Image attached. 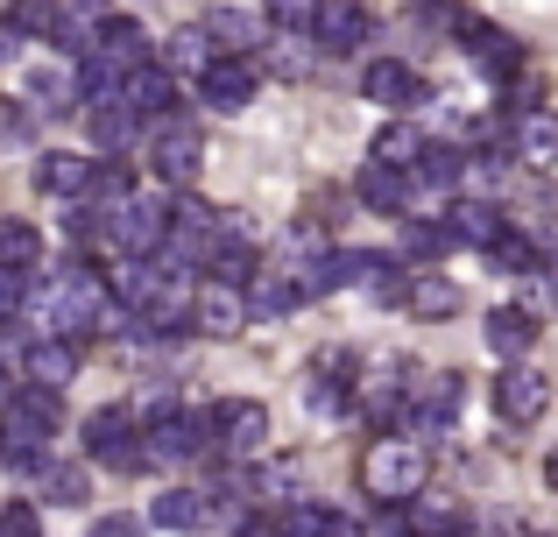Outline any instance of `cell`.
<instances>
[{
	"mask_svg": "<svg viewBox=\"0 0 558 537\" xmlns=\"http://www.w3.org/2000/svg\"><path fill=\"white\" fill-rule=\"evenodd\" d=\"M64 425V403H57V389L43 382H22L8 403H0V467L8 474H43V446H50V431Z\"/></svg>",
	"mask_w": 558,
	"mask_h": 537,
	"instance_id": "1",
	"label": "cell"
},
{
	"mask_svg": "<svg viewBox=\"0 0 558 537\" xmlns=\"http://www.w3.org/2000/svg\"><path fill=\"white\" fill-rule=\"evenodd\" d=\"M424 481H432V460L410 439H375L368 453H361V496H368L375 510H410V502L424 496Z\"/></svg>",
	"mask_w": 558,
	"mask_h": 537,
	"instance_id": "2",
	"label": "cell"
},
{
	"mask_svg": "<svg viewBox=\"0 0 558 537\" xmlns=\"http://www.w3.org/2000/svg\"><path fill=\"white\" fill-rule=\"evenodd\" d=\"M312 297H326V283H318V263H269V269H255V283H247V312L255 318H283V312H298V304H312Z\"/></svg>",
	"mask_w": 558,
	"mask_h": 537,
	"instance_id": "3",
	"label": "cell"
},
{
	"mask_svg": "<svg viewBox=\"0 0 558 537\" xmlns=\"http://www.w3.org/2000/svg\"><path fill=\"white\" fill-rule=\"evenodd\" d=\"M85 453H93L99 467H113V474H142L149 467V439H142V425L121 411V403H107V411L85 417Z\"/></svg>",
	"mask_w": 558,
	"mask_h": 537,
	"instance_id": "4",
	"label": "cell"
},
{
	"mask_svg": "<svg viewBox=\"0 0 558 537\" xmlns=\"http://www.w3.org/2000/svg\"><path fill=\"white\" fill-rule=\"evenodd\" d=\"M149 439V467H184V460H205L213 453V417L205 411H163L142 425Z\"/></svg>",
	"mask_w": 558,
	"mask_h": 537,
	"instance_id": "5",
	"label": "cell"
},
{
	"mask_svg": "<svg viewBox=\"0 0 558 537\" xmlns=\"http://www.w3.org/2000/svg\"><path fill=\"white\" fill-rule=\"evenodd\" d=\"M107 241L121 255H163L170 241V206L163 198H121V206H107Z\"/></svg>",
	"mask_w": 558,
	"mask_h": 537,
	"instance_id": "6",
	"label": "cell"
},
{
	"mask_svg": "<svg viewBox=\"0 0 558 537\" xmlns=\"http://www.w3.org/2000/svg\"><path fill=\"white\" fill-rule=\"evenodd\" d=\"M205 417H213V453H262L269 446V411L255 396H227Z\"/></svg>",
	"mask_w": 558,
	"mask_h": 537,
	"instance_id": "7",
	"label": "cell"
},
{
	"mask_svg": "<svg viewBox=\"0 0 558 537\" xmlns=\"http://www.w3.org/2000/svg\"><path fill=\"white\" fill-rule=\"evenodd\" d=\"M149 163H156V178H163V184H178V192H184V184L198 178V163H205L198 127L178 121V113H170V121H156V156H149Z\"/></svg>",
	"mask_w": 558,
	"mask_h": 537,
	"instance_id": "8",
	"label": "cell"
},
{
	"mask_svg": "<svg viewBox=\"0 0 558 537\" xmlns=\"http://www.w3.org/2000/svg\"><path fill=\"white\" fill-rule=\"evenodd\" d=\"M312 36H318V50H332V57H354V50H368V36H375V14L361 8V0H318V22H312Z\"/></svg>",
	"mask_w": 558,
	"mask_h": 537,
	"instance_id": "9",
	"label": "cell"
},
{
	"mask_svg": "<svg viewBox=\"0 0 558 537\" xmlns=\"http://www.w3.org/2000/svg\"><path fill=\"white\" fill-rule=\"evenodd\" d=\"M545 403H551V375L523 368V361H509V368L495 375V411H502L509 425H537Z\"/></svg>",
	"mask_w": 558,
	"mask_h": 537,
	"instance_id": "10",
	"label": "cell"
},
{
	"mask_svg": "<svg viewBox=\"0 0 558 537\" xmlns=\"http://www.w3.org/2000/svg\"><path fill=\"white\" fill-rule=\"evenodd\" d=\"M255 85H262L255 57H213V64H205V78H198V93H205V107L241 113L247 99H255Z\"/></svg>",
	"mask_w": 558,
	"mask_h": 537,
	"instance_id": "11",
	"label": "cell"
},
{
	"mask_svg": "<svg viewBox=\"0 0 558 537\" xmlns=\"http://www.w3.org/2000/svg\"><path fill=\"white\" fill-rule=\"evenodd\" d=\"M93 57L99 64H113L128 78V71H142V64H156V50H149V28L135 22V14H113V22H99V42H93Z\"/></svg>",
	"mask_w": 558,
	"mask_h": 537,
	"instance_id": "12",
	"label": "cell"
},
{
	"mask_svg": "<svg viewBox=\"0 0 558 537\" xmlns=\"http://www.w3.org/2000/svg\"><path fill=\"white\" fill-rule=\"evenodd\" d=\"M361 93H368L375 107H389V113L424 107V78H417L410 64H396V57H375V64L361 71Z\"/></svg>",
	"mask_w": 558,
	"mask_h": 537,
	"instance_id": "13",
	"label": "cell"
},
{
	"mask_svg": "<svg viewBox=\"0 0 558 537\" xmlns=\"http://www.w3.org/2000/svg\"><path fill=\"white\" fill-rule=\"evenodd\" d=\"M247 290L241 283H205L198 297H191V332H241L247 326Z\"/></svg>",
	"mask_w": 558,
	"mask_h": 537,
	"instance_id": "14",
	"label": "cell"
},
{
	"mask_svg": "<svg viewBox=\"0 0 558 537\" xmlns=\"http://www.w3.org/2000/svg\"><path fill=\"white\" fill-rule=\"evenodd\" d=\"M121 99L142 113V121H170V113H178V71H163V64H142V71H128Z\"/></svg>",
	"mask_w": 558,
	"mask_h": 537,
	"instance_id": "15",
	"label": "cell"
},
{
	"mask_svg": "<svg viewBox=\"0 0 558 537\" xmlns=\"http://www.w3.org/2000/svg\"><path fill=\"white\" fill-rule=\"evenodd\" d=\"M354 198L368 212H410V198H417V170H389V163H368L354 178Z\"/></svg>",
	"mask_w": 558,
	"mask_h": 537,
	"instance_id": "16",
	"label": "cell"
},
{
	"mask_svg": "<svg viewBox=\"0 0 558 537\" xmlns=\"http://www.w3.org/2000/svg\"><path fill=\"white\" fill-rule=\"evenodd\" d=\"M78 354H85L78 340H57V332H43V340H28L22 375H28V382H43V389H64L71 375H78Z\"/></svg>",
	"mask_w": 558,
	"mask_h": 537,
	"instance_id": "17",
	"label": "cell"
},
{
	"mask_svg": "<svg viewBox=\"0 0 558 537\" xmlns=\"http://www.w3.org/2000/svg\"><path fill=\"white\" fill-rule=\"evenodd\" d=\"M460 36H466V57H474V64L488 71V78H517V71H523L517 36H502V28H488V22H466Z\"/></svg>",
	"mask_w": 558,
	"mask_h": 537,
	"instance_id": "18",
	"label": "cell"
},
{
	"mask_svg": "<svg viewBox=\"0 0 558 537\" xmlns=\"http://www.w3.org/2000/svg\"><path fill=\"white\" fill-rule=\"evenodd\" d=\"M446 227H452V241H466V248H481V255L509 234V220L495 206H481V198H452V206H446Z\"/></svg>",
	"mask_w": 558,
	"mask_h": 537,
	"instance_id": "19",
	"label": "cell"
},
{
	"mask_svg": "<svg viewBox=\"0 0 558 537\" xmlns=\"http://www.w3.org/2000/svg\"><path fill=\"white\" fill-rule=\"evenodd\" d=\"M36 184L50 198H93V156H71V149H50L36 163Z\"/></svg>",
	"mask_w": 558,
	"mask_h": 537,
	"instance_id": "20",
	"label": "cell"
},
{
	"mask_svg": "<svg viewBox=\"0 0 558 537\" xmlns=\"http://www.w3.org/2000/svg\"><path fill=\"white\" fill-rule=\"evenodd\" d=\"M531 346H537V318L523 312V304H502V312H488V354L523 361Z\"/></svg>",
	"mask_w": 558,
	"mask_h": 537,
	"instance_id": "21",
	"label": "cell"
},
{
	"mask_svg": "<svg viewBox=\"0 0 558 537\" xmlns=\"http://www.w3.org/2000/svg\"><path fill=\"white\" fill-rule=\"evenodd\" d=\"M205 36H213L219 57H255L262 22H255V14H241V8H213V14H205Z\"/></svg>",
	"mask_w": 558,
	"mask_h": 537,
	"instance_id": "22",
	"label": "cell"
},
{
	"mask_svg": "<svg viewBox=\"0 0 558 537\" xmlns=\"http://www.w3.org/2000/svg\"><path fill=\"white\" fill-rule=\"evenodd\" d=\"M149 516H156V530H198V524H213V496L205 488H163Z\"/></svg>",
	"mask_w": 558,
	"mask_h": 537,
	"instance_id": "23",
	"label": "cell"
},
{
	"mask_svg": "<svg viewBox=\"0 0 558 537\" xmlns=\"http://www.w3.org/2000/svg\"><path fill=\"white\" fill-rule=\"evenodd\" d=\"M213 36H205V22H184V28H170V42H163V57L156 64L163 71H191V78H205V64H213Z\"/></svg>",
	"mask_w": 558,
	"mask_h": 537,
	"instance_id": "24",
	"label": "cell"
},
{
	"mask_svg": "<svg viewBox=\"0 0 558 537\" xmlns=\"http://www.w3.org/2000/svg\"><path fill=\"white\" fill-rule=\"evenodd\" d=\"M36 488H43V502H50V510H85V496H93L85 467H71V460H43Z\"/></svg>",
	"mask_w": 558,
	"mask_h": 537,
	"instance_id": "25",
	"label": "cell"
},
{
	"mask_svg": "<svg viewBox=\"0 0 558 537\" xmlns=\"http://www.w3.org/2000/svg\"><path fill=\"white\" fill-rule=\"evenodd\" d=\"M85 121H93V142H99L107 156H121L128 142L142 135V113L128 107V99H113V107H85Z\"/></svg>",
	"mask_w": 558,
	"mask_h": 537,
	"instance_id": "26",
	"label": "cell"
},
{
	"mask_svg": "<svg viewBox=\"0 0 558 537\" xmlns=\"http://www.w3.org/2000/svg\"><path fill=\"white\" fill-rule=\"evenodd\" d=\"M424 149H432V142H424V135H417L410 121H389V127L375 135L368 163H389V170H417V163H424Z\"/></svg>",
	"mask_w": 558,
	"mask_h": 537,
	"instance_id": "27",
	"label": "cell"
},
{
	"mask_svg": "<svg viewBox=\"0 0 558 537\" xmlns=\"http://www.w3.org/2000/svg\"><path fill=\"white\" fill-rule=\"evenodd\" d=\"M304 396H312V411H326V417H340L347 403H354V382H347V354H332V361H318L312 368V389H304Z\"/></svg>",
	"mask_w": 558,
	"mask_h": 537,
	"instance_id": "28",
	"label": "cell"
},
{
	"mask_svg": "<svg viewBox=\"0 0 558 537\" xmlns=\"http://www.w3.org/2000/svg\"><path fill=\"white\" fill-rule=\"evenodd\" d=\"M460 530H466L460 502H446V496H417L410 502V530L403 537H460Z\"/></svg>",
	"mask_w": 558,
	"mask_h": 537,
	"instance_id": "29",
	"label": "cell"
},
{
	"mask_svg": "<svg viewBox=\"0 0 558 537\" xmlns=\"http://www.w3.org/2000/svg\"><path fill=\"white\" fill-rule=\"evenodd\" d=\"M0 22H8L22 42H50L57 22H64V8H57V0H8V14H0Z\"/></svg>",
	"mask_w": 558,
	"mask_h": 537,
	"instance_id": "30",
	"label": "cell"
},
{
	"mask_svg": "<svg viewBox=\"0 0 558 537\" xmlns=\"http://www.w3.org/2000/svg\"><path fill=\"white\" fill-rule=\"evenodd\" d=\"M276 537H354V524L332 510H318V502H298V510L276 516Z\"/></svg>",
	"mask_w": 558,
	"mask_h": 537,
	"instance_id": "31",
	"label": "cell"
},
{
	"mask_svg": "<svg viewBox=\"0 0 558 537\" xmlns=\"http://www.w3.org/2000/svg\"><path fill=\"white\" fill-rule=\"evenodd\" d=\"M517 156H531V163H558V113H517Z\"/></svg>",
	"mask_w": 558,
	"mask_h": 537,
	"instance_id": "32",
	"label": "cell"
},
{
	"mask_svg": "<svg viewBox=\"0 0 558 537\" xmlns=\"http://www.w3.org/2000/svg\"><path fill=\"white\" fill-rule=\"evenodd\" d=\"M410 312L417 318H452L460 312V283H446V276H410Z\"/></svg>",
	"mask_w": 558,
	"mask_h": 537,
	"instance_id": "33",
	"label": "cell"
},
{
	"mask_svg": "<svg viewBox=\"0 0 558 537\" xmlns=\"http://www.w3.org/2000/svg\"><path fill=\"white\" fill-rule=\"evenodd\" d=\"M0 269H22V276L43 269V234H36V227H22V220L0 227Z\"/></svg>",
	"mask_w": 558,
	"mask_h": 537,
	"instance_id": "34",
	"label": "cell"
},
{
	"mask_svg": "<svg viewBox=\"0 0 558 537\" xmlns=\"http://www.w3.org/2000/svg\"><path fill=\"white\" fill-rule=\"evenodd\" d=\"M452 403H460V375H424L417 382V417L424 425H446Z\"/></svg>",
	"mask_w": 558,
	"mask_h": 537,
	"instance_id": "35",
	"label": "cell"
},
{
	"mask_svg": "<svg viewBox=\"0 0 558 537\" xmlns=\"http://www.w3.org/2000/svg\"><path fill=\"white\" fill-rule=\"evenodd\" d=\"M410 276H417V269H403L396 255H375V269H368V283H361V290H368L375 304H403L410 297Z\"/></svg>",
	"mask_w": 558,
	"mask_h": 537,
	"instance_id": "36",
	"label": "cell"
},
{
	"mask_svg": "<svg viewBox=\"0 0 558 537\" xmlns=\"http://www.w3.org/2000/svg\"><path fill=\"white\" fill-rule=\"evenodd\" d=\"M93 198H99V206H121V198H135V170H128L121 156H99V163H93Z\"/></svg>",
	"mask_w": 558,
	"mask_h": 537,
	"instance_id": "37",
	"label": "cell"
},
{
	"mask_svg": "<svg viewBox=\"0 0 558 537\" xmlns=\"http://www.w3.org/2000/svg\"><path fill=\"white\" fill-rule=\"evenodd\" d=\"M28 99H36L43 113H64L71 99H78V78H71V71H36V78H28Z\"/></svg>",
	"mask_w": 558,
	"mask_h": 537,
	"instance_id": "38",
	"label": "cell"
},
{
	"mask_svg": "<svg viewBox=\"0 0 558 537\" xmlns=\"http://www.w3.org/2000/svg\"><path fill=\"white\" fill-rule=\"evenodd\" d=\"M488 263H495V269H509V276H531V269H537V241H523V234H502V241L488 248Z\"/></svg>",
	"mask_w": 558,
	"mask_h": 537,
	"instance_id": "39",
	"label": "cell"
},
{
	"mask_svg": "<svg viewBox=\"0 0 558 537\" xmlns=\"http://www.w3.org/2000/svg\"><path fill=\"white\" fill-rule=\"evenodd\" d=\"M417 22H424V28H446V36H460L474 14H466L460 0H417Z\"/></svg>",
	"mask_w": 558,
	"mask_h": 537,
	"instance_id": "40",
	"label": "cell"
},
{
	"mask_svg": "<svg viewBox=\"0 0 558 537\" xmlns=\"http://www.w3.org/2000/svg\"><path fill=\"white\" fill-rule=\"evenodd\" d=\"M403 248H410V255H446V248H460V241H452V227H446V220H438V227H432V220H417V227L403 234Z\"/></svg>",
	"mask_w": 558,
	"mask_h": 537,
	"instance_id": "41",
	"label": "cell"
},
{
	"mask_svg": "<svg viewBox=\"0 0 558 537\" xmlns=\"http://www.w3.org/2000/svg\"><path fill=\"white\" fill-rule=\"evenodd\" d=\"M523 312H531V318H551L558 312V276H523Z\"/></svg>",
	"mask_w": 558,
	"mask_h": 537,
	"instance_id": "42",
	"label": "cell"
},
{
	"mask_svg": "<svg viewBox=\"0 0 558 537\" xmlns=\"http://www.w3.org/2000/svg\"><path fill=\"white\" fill-rule=\"evenodd\" d=\"M269 22L298 36V28H312V22H318V0H269Z\"/></svg>",
	"mask_w": 558,
	"mask_h": 537,
	"instance_id": "43",
	"label": "cell"
},
{
	"mask_svg": "<svg viewBox=\"0 0 558 537\" xmlns=\"http://www.w3.org/2000/svg\"><path fill=\"white\" fill-rule=\"evenodd\" d=\"M0 537H43L36 502H8V510H0Z\"/></svg>",
	"mask_w": 558,
	"mask_h": 537,
	"instance_id": "44",
	"label": "cell"
},
{
	"mask_svg": "<svg viewBox=\"0 0 558 537\" xmlns=\"http://www.w3.org/2000/svg\"><path fill=\"white\" fill-rule=\"evenodd\" d=\"M93 537H142V524H135V516H99Z\"/></svg>",
	"mask_w": 558,
	"mask_h": 537,
	"instance_id": "45",
	"label": "cell"
},
{
	"mask_svg": "<svg viewBox=\"0 0 558 537\" xmlns=\"http://www.w3.org/2000/svg\"><path fill=\"white\" fill-rule=\"evenodd\" d=\"M241 537H276V516H255V524H241Z\"/></svg>",
	"mask_w": 558,
	"mask_h": 537,
	"instance_id": "46",
	"label": "cell"
},
{
	"mask_svg": "<svg viewBox=\"0 0 558 537\" xmlns=\"http://www.w3.org/2000/svg\"><path fill=\"white\" fill-rule=\"evenodd\" d=\"M14 42H22V36H14V28H8V22H0V57H8V50H14Z\"/></svg>",
	"mask_w": 558,
	"mask_h": 537,
	"instance_id": "47",
	"label": "cell"
},
{
	"mask_svg": "<svg viewBox=\"0 0 558 537\" xmlns=\"http://www.w3.org/2000/svg\"><path fill=\"white\" fill-rule=\"evenodd\" d=\"M545 481H551V496H558V453L545 460Z\"/></svg>",
	"mask_w": 558,
	"mask_h": 537,
	"instance_id": "48",
	"label": "cell"
},
{
	"mask_svg": "<svg viewBox=\"0 0 558 537\" xmlns=\"http://www.w3.org/2000/svg\"><path fill=\"white\" fill-rule=\"evenodd\" d=\"M0 396H14V389H8V375H0Z\"/></svg>",
	"mask_w": 558,
	"mask_h": 537,
	"instance_id": "49",
	"label": "cell"
},
{
	"mask_svg": "<svg viewBox=\"0 0 558 537\" xmlns=\"http://www.w3.org/2000/svg\"><path fill=\"white\" fill-rule=\"evenodd\" d=\"M85 8H99V0H85Z\"/></svg>",
	"mask_w": 558,
	"mask_h": 537,
	"instance_id": "50",
	"label": "cell"
},
{
	"mask_svg": "<svg viewBox=\"0 0 558 537\" xmlns=\"http://www.w3.org/2000/svg\"><path fill=\"white\" fill-rule=\"evenodd\" d=\"M502 537H509V530H502Z\"/></svg>",
	"mask_w": 558,
	"mask_h": 537,
	"instance_id": "51",
	"label": "cell"
}]
</instances>
